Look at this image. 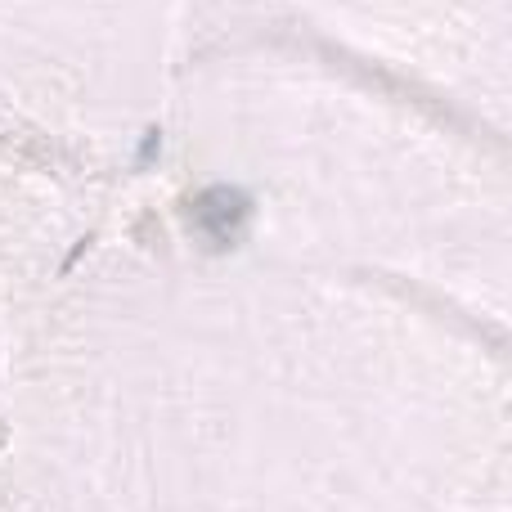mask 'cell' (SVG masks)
I'll return each instance as SVG.
<instances>
[{"instance_id": "cell-2", "label": "cell", "mask_w": 512, "mask_h": 512, "mask_svg": "<svg viewBox=\"0 0 512 512\" xmlns=\"http://www.w3.org/2000/svg\"><path fill=\"white\" fill-rule=\"evenodd\" d=\"M162 149V131H144V144H140V167L153 162V153Z\"/></svg>"}, {"instance_id": "cell-1", "label": "cell", "mask_w": 512, "mask_h": 512, "mask_svg": "<svg viewBox=\"0 0 512 512\" xmlns=\"http://www.w3.org/2000/svg\"><path fill=\"white\" fill-rule=\"evenodd\" d=\"M189 207H194V212H189V221L207 234V243H212V248H234V243H239V234H243V225L252 221V198L243 194V189H230V185L203 189V194H198Z\"/></svg>"}, {"instance_id": "cell-3", "label": "cell", "mask_w": 512, "mask_h": 512, "mask_svg": "<svg viewBox=\"0 0 512 512\" xmlns=\"http://www.w3.org/2000/svg\"><path fill=\"white\" fill-rule=\"evenodd\" d=\"M86 248H90V239H81V243H77V248H72V252H68V261H63V274H68V270H72V265H77V261H81V256H86Z\"/></svg>"}]
</instances>
